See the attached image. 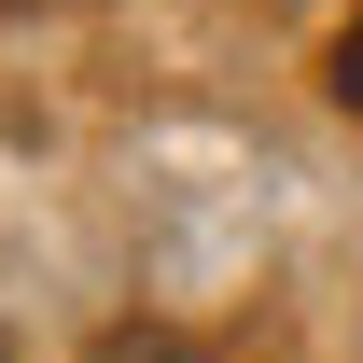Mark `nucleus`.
Listing matches in <instances>:
<instances>
[{
  "label": "nucleus",
  "mask_w": 363,
  "mask_h": 363,
  "mask_svg": "<svg viewBox=\"0 0 363 363\" xmlns=\"http://www.w3.org/2000/svg\"><path fill=\"white\" fill-rule=\"evenodd\" d=\"M335 98H350V112H363V14H350V28H335Z\"/></svg>",
  "instance_id": "nucleus-1"
}]
</instances>
